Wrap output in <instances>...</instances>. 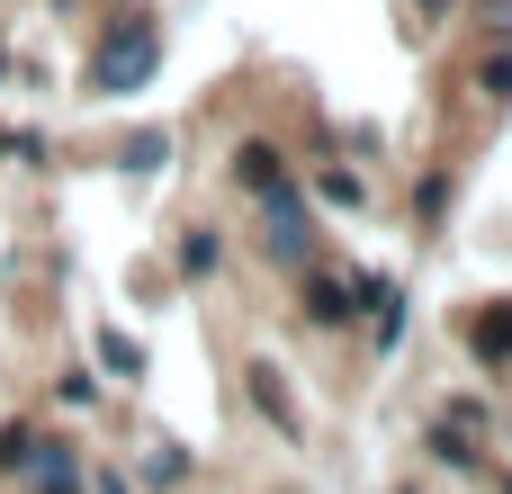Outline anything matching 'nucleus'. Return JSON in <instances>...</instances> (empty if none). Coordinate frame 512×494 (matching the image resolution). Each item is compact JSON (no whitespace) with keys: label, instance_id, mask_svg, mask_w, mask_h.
Listing matches in <instances>:
<instances>
[{"label":"nucleus","instance_id":"f257e3e1","mask_svg":"<svg viewBox=\"0 0 512 494\" xmlns=\"http://www.w3.org/2000/svg\"><path fill=\"white\" fill-rule=\"evenodd\" d=\"M153 54H162V36H153V18H126L108 45H99V63H90V81L99 90H135L144 72H153Z\"/></svg>","mask_w":512,"mask_h":494},{"label":"nucleus","instance_id":"f03ea898","mask_svg":"<svg viewBox=\"0 0 512 494\" xmlns=\"http://www.w3.org/2000/svg\"><path fill=\"white\" fill-rule=\"evenodd\" d=\"M306 315H315V324H342L351 306H342V288H333V279H315V288H306Z\"/></svg>","mask_w":512,"mask_h":494},{"label":"nucleus","instance_id":"7ed1b4c3","mask_svg":"<svg viewBox=\"0 0 512 494\" xmlns=\"http://www.w3.org/2000/svg\"><path fill=\"white\" fill-rule=\"evenodd\" d=\"M108 494H126V486H108Z\"/></svg>","mask_w":512,"mask_h":494}]
</instances>
